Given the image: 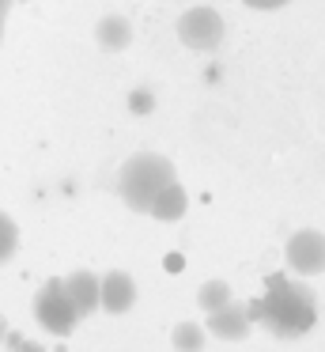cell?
Returning <instances> with one entry per match:
<instances>
[{"mask_svg":"<svg viewBox=\"0 0 325 352\" xmlns=\"http://www.w3.org/2000/svg\"><path fill=\"white\" fill-rule=\"evenodd\" d=\"M314 322H317L314 292L284 273L269 276V288L261 296V326L272 329L280 341H295V337L310 333Z\"/></svg>","mask_w":325,"mask_h":352,"instance_id":"obj_1","label":"cell"},{"mask_svg":"<svg viewBox=\"0 0 325 352\" xmlns=\"http://www.w3.org/2000/svg\"><path fill=\"white\" fill-rule=\"evenodd\" d=\"M166 182H174V163L159 152H136L133 160L121 163L117 193L133 212H148V205Z\"/></svg>","mask_w":325,"mask_h":352,"instance_id":"obj_2","label":"cell"},{"mask_svg":"<svg viewBox=\"0 0 325 352\" xmlns=\"http://www.w3.org/2000/svg\"><path fill=\"white\" fill-rule=\"evenodd\" d=\"M34 318L45 333L53 337H68L80 322V311H76L72 296H68L65 280H45L34 296Z\"/></svg>","mask_w":325,"mask_h":352,"instance_id":"obj_3","label":"cell"},{"mask_svg":"<svg viewBox=\"0 0 325 352\" xmlns=\"http://www.w3.org/2000/svg\"><path fill=\"white\" fill-rule=\"evenodd\" d=\"M178 42L189 50H201V54H212V50H219V42H223V19H219L216 8H208V4H197V8L181 12L178 16Z\"/></svg>","mask_w":325,"mask_h":352,"instance_id":"obj_4","label":"cell"},{"mask_svg":"<svg viewBox=\"0 0 325 352\" xmlns=\"http://www.w3.org/2000/svg\"><path fill=\"white\" fill-rule=\"evenodd\" d=\"M284 258H287V269L295 276H317L325 273V235L322 231H295L284 246Z\"/></svg>","mask_w":325,"mask_h":352,"instance_id":"obj_5","label":"cell"},{"mask_svg":"<svg viewBox=\"0 0 325 352\" xmlns=\"http://www.w3.org/2000/svg\"><path fill=\"white\" fill-rule=\"evenodd\" d=\"M136 303V280L125 269H110L106 276H98V307L110 314H125Z\"/></svg>","mask_w":325,"mask_h":352,"instance_id":"obj_6","label":"cell"},{"mask_svg":"<svg viewBox=\"0 0 325 352\" xmlns=\"http://www.w3.org/2000/svg\"><path fill=\"white\" fill-rule=\"evenodd\" d=\"M208 329L212 337H219V341H246L249 337V329H254V322H249V314H246V303H227V307H219V311H212L208 314Z\"/></svg>","mask_w":325,"mask_h":352,"instance_id":"obj_7","label":"cell"},{"mask_svg":"<svg viewBox=\"0 0 325 352\" xmlns=\"http://www.w3.org/2000/svg\"><path fill=\"white\" fill-rule=\"evenodd\" d=\"M65 288H68V296H72L80 318H83V314L102 311V307H98V276L91 273V269H76L72 276H65Z\"/></svg>","mask_w":325,"mask_h":352,"instance_id":"obj_8","label":"cell"},{"mask_svg":"<svg viewBox=\"0 0 325 352\" xmlns=\"http://www.w3.org/2000/svg\"><path fill=\"white\" fill-rule=\"evenodd\" d=\"M186 208H189V197H186V190H181V182L174 178V182H166L163 190L155 193V201L148 205V216H155V220H163V223H174V220L186 216Z\"/></svg>","mask_w":325,"mask_h":352,"instance_id":"obj_9","label":"cell"},{"mask_svg":"<svg viewBox=\"0 0 325 352\" xmlns=\"http://www.w3.org/2000/svg\"><path fill=\"white\" fill-rule=\"evenodd\" d=\"M95 42L106 50V54H121V50L133 42V23H128L125 16H106V19H98Z\"/></svg>","mask_w":325,"mask_h":352,"instance_id":"obj_10","label":"cell"},{"mask_svg":"<svg viewBox=\"0 0 325 352\" xmlns=\"http://www.w3.org/2000/svg\"><path fill=\"white\" fill-rule=\"evenodd\" d=\"M231 299H234V292H231V284H227V280H208V284H201V292H197V303H201L204 314L227 307Z\"/></svg>","mask_w":325,"mask_h":352,"instance_id":"obj_11","label":"cell"},{"mask_svg":"<svg viewBox=\"0 0 325 352\" xmlns=\"http://www.w3.org/2000/svg\"><path fill=\"white\" fill-rule=\"evenodd\" d=\"M170 341H174V352H201L204 349V326H197V322H178Z\"/></svg>","mask_w":325,"mask_h":352,"instance_id":"obj_12","label":"cell"},{"mask_svg":"<svg viewBox=\"0 0 325 352\" xmlns=\"http://www.w3.org/2000/svg\"><path fill=\"white\" fill-rule=\"evenodd\" d=\"M15 250H19V228H15V220L8 212H0V265L12 261Z\"/></svg>","mask_w":325,"mask_h":352,"instance_id":"obj_13","label":"cell"},{"mask_svg":"<svg viewBox=\"0 0 325 352\" xmlns=\"http://www.w3.org/2000/svg\"><path fill=\"white\" fill-rule=\"evenodd\" d=\"M151 107H155L151 91H133L128 95V110H133V114H151Z\"/></svg>","mask_w":325,"mask_h":352,"instance_id":"obj_14","label":"cell"},{"mask_svg":"<svg viewBox=\"0 0 325 352\" xmlns=\"http://www.w3.org/2000/svg\"><path fill=\"white\" fill-rule=\"evenodd\" d=\"M4 341L12 344V352H45L38 341H27L23 333H12V329H8V337H4Z\"/></svg>","mask_w":325,"mask_h":352,"instance_id":"obj_15","label":"cell"},{"mask_svg":"<svg viewBox=\"0 0 325 352\" xmlns=\"http://www.w3.org/2000/svg\"><path fill=\"white\" fill-rule=\"evenodd\" d=\"M249 8L257 12H272V8H284V4H291V0H246Z\"/></svg>","mask_w":325,"mask_h":352,"instance_id":"obj_16","label":"cell"},{"mask_svg":"<svg viewBox=\"0 0 325 352\" xmlns=\"http://www.w3.org/2000/svg\"><path fill=\"white\" fill-rule=\"evenodd\" d=\"M8 329H12V326H8V318H4V314H0V344H4V337H8Z\"/></svg>","mask_w":325,"mask_h":352,"instance_id":"obj_17","label":"cell"},{"mask_svg":"<svg viewBox=\"0 0 325 352\" xmlns=\"http://www.w3.org/2000/svg\"><path fill=\"white\" fill-rule=\"evenodd\" d=\"M12 12V0H0V16H8Z\"/></svg>","mask_w":325,"mask_h":352,"instance_id":"obj_18","label":"cell"},{"mask_svg":"<svg viewBox=\"0 0 325 352\" xmlns=\"http://www.w3.org/2000/svg\"><path fill=\"white\" fill-rule=\"evenodd\" d=\"M0 38H4V16H0Z\"/></svg>","mask_w":325,"mask_h":352,"instance_id":"obj_19","label":"cell"}]
</instances>
